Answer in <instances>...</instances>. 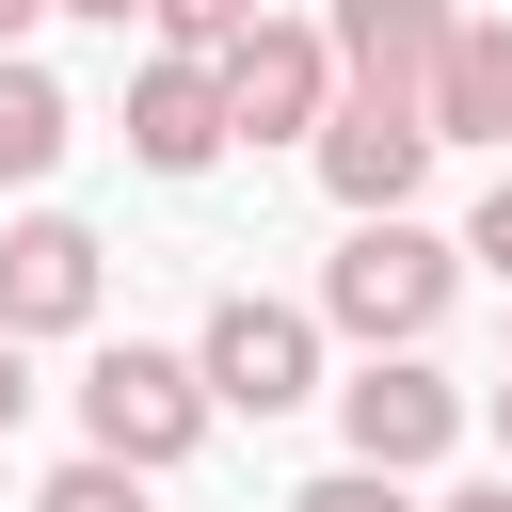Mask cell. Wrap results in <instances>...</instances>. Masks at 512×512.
Listing matches in <instances>:
<instances>
[{
  "label": "cell",
  "instance_id": "1",
  "mask_svg": "<svg viewBox=\"0 0 512 512\" xmlns=\"http://www.w3.org/2000/svg\"><path fill=\"white\" fill-rule=\"evenodd\" d=\"M448 288H464V240H432L416 208H352V240H336V272H320V320H336L352 352H416V336L448 320Z\"/></svg>",
  "mask_w": 512,
  "mask_h": 512
},
{
  "label": "cell",
  "instance_id": "2",
  "mask_svg": "<svg viewBox=\"0 0 512 512\" xmlns=\"http://www.w3.org/2000/svg\"><path fill=\"white\" fill-rule=\"evenodd\" d=\"M208 352H144V336H96V368H80V448H128L144 480L160 464H192L208 448Z\"/></svg>",
  "mask_w": 512,
  "mask_h": 512
},
{
  "label": "cell",
  "instance_id": "3",
  "mask_svg": "<svg viewBox=\"0 0 512 512\" xmlns=\"http://www.w3.org/2000/svg\"><path fill=\"white\" fill-rule=\"evenodd\" d=\"M432 144H448V128H432V96H416V80H336V112H320V144H304V160H320V192H336V208H416Z\"/></svg>",
  "mask_w": 512,
  "mask_h": 512
},
{
  "label": "cell",
  "instance_id": "4",
  "mask_svg": "<svg viewBox=\"0 0 512 512\" xmlns=\"http://www.w3.org/2000/svg\"><path fill=\"white\" fill-rule=\"evenodd\" d=\"M192 352H208V400H224V416H304V400H320V320L272 304V288H224Z\"/></svg>",
  "mask_w": 512,
  "mask_h": 512
},
{
  "label": "cell",
  "instance_id": "5",
  "mask_svg": "<svg viewBox=\"0 0 512 512\" xmlns=\"http://www.w3.org/2000/svg\"><path fill=\"white\" fill-rule=\"evenodd\" d=\"M336 32H304V16H256L240 48H224V112H240V144H320V112H336Z\"/></svg>",
  "mask_w": 512,
  "mask_h": 512
},
{
  "label": "cell",
  "instance_id": "6",
  "mask_svg": "<svg viewBox=\"0 0 512 512\" xmlns=\"http://www.w3.org/2000/svg\"><path fill=\"white\" fill-rule=\"evenodd\" d=\"M224 144H240V112H224V48H176V32H160V48L128 64V160H144V176H208Z\"/></svg>",
  "mask_w": 512,
  "mask_h": 512
},
{
  "label": "cell",
  "instance_id": "7",
  "mask_svg": "<svg viewBox=\"0 0 512 512\" xmlns=\"http://www.w3.org/2000/svg\"><path fill=\"white\" fill-rule=\"evenodd\" d=\"M336 432H352V464H400V480H416V464L464 448V384H448L432 352H368V368L336 384Z\"/></svg>",
  "mask_w": 512,
  "mask_h": 512
},
{
  "label": "cell",
  "instance_id": "8",
  "mask_svg": "<svg viewBox=\"0 0 512 512\" xmlns=\"http://www.w3.org/2000/svg\"><path fill=\"white\" fill-rule=\"evenodd\" d=\"M0 320L16 336H96V224H64V208L0 224Z\"/></svg>",
  "mask_w": 512,
  "mask_h": 512
},
{
  "label": "cell",
  "instance_id": "9",
  "mask_svg": "<svg viewBox=\"0 0 512 512\" xmlns=\"http://www.w3.org/2000/svg\"><path fill=\"white\" fill-rule=\"evenodd\" d=\"M432 128L448 144H512V16H464L432 48Z\"/></svg>",
  "mask_w": 512,
  "mask_h": 512
},
{
  "label": "cell",
  "instance_id": "10",
  "mask_svg": "<svg viewBox=\"0 0 512 512\" xmlns=\"http://www.w3.org/2000/svg\"><path fill=\"white\" fill-rule=\"evenodd\" d=\"M320 32H336L352 80H416V96H432V48L464 32V0H336Z\"/></svg>",
  "mask_w": 512,
  "mask_h": 512
},
{
  "label": "cell",
  "instance_id": "11",
  "mask_svg": "<svg viewBox=\"0 0 512 512\" xmlns=\"http://www.w3.org/2000/svg\"><path fill=\"white\" fill-rule=\"evenodd\" d=\"M64 128H80V112H64V80H48L32 48H0V192H32V176L64 160Z\"/></svg>",
  "mask_w": 512,
  "mask_h": 512
},
{
  "label": "cell",
  "instance_id": "12",
  "mask_svg": "<svg viewBox=\"0 0 512 512\" xmlns=\"http://www.w3.org/2000/svg\"><path fill=\"white\" fill-rule=\"evenodd\" d=\"M32 512H144V464L128 448H80L64 480H32Z\"/></svg>",
  "mask_w": 512,
  "mask_h": 512
},
{
  "label": "cell",
  "instance_id": "13",
  "mask_svg": "<svg viewBox=\"0 0 512 512\" xmlns=\"http://www.w3.org/2000/svg\"><path fill=\"white\" fill-rule=\"evenodd\" d=\"M288 512H416V496H400V464H336V480H304Z\"/></svg>",
  "mask_w": 512,
  "mask_h": 512
},
{
  "label": "cell",
  "instance_id": "14",
  "mask_svg": "<svg viewBox=\"0 0 512 512\" xmlns=\"http://www.w3.org/2000/svg\"><path fill=\"white\" fill-rule=\"evenodd\" d=\"M256 16H272V0H160V32H176V48H240Z\"/></svg>",
  "mask_w": 512,
  "mask_h": 512
},
{
  "label": "cell",
  "instance_id": "15",
  "mask_svg": "<svg viewBox=\"0 0 512 512\" xmlns=\"http://www.w3.org/2000/svg\"><path fill=\"white\" fill-rule=\"evenodd\" d=\"M16 416H32V336L0 320V432H16Z\"/></svg>",
  "mask_w": 512,
  "mask_h": 512
},
{
  "label": "cell",
  "instance_id": "16",
  "mask_svg": "<svg viewBox=\"0 0 512 512\" xmlns=\"http://www.w3.org/2000/svg\"><path fill=\"white\" fill-rule=\"evenodd\" d=\"M464 256H496V272H512V176L480 192V224H464Z\"/></svg>",
  "mask_w": 512,
  "mask_h": 512
},
{
  "label": "cell",
  "instance_id": "17",
  "mask_svg": "<svg viewBox=\"0 0 512 512\" xmlns=\"http://www.w3.org/2000/svg\"><path fill=\"white\" fill-rule=\"evenodd\" d=\"M432 512H512V480H464V496H432Z\"/></svg>",
  "mask_w": 512,
  "mask_h": 512
},
{
  "label": "cell",
  "instance_id": "18",
  "mask_svg": "<svg viewBox=\"0 0 512 512\" xmlns=\"http://www.w3.org/2000/svg\"><path fill=\"white\" fill-rule=\"evenodd\" d=\"M64 16H96V32H128V16H160V0H64Z\"/></svg>",
  "mask_w": 512,
  "mask_h": 512
},
{
  "label": "cell",
  "instance_id": "19",
  "mask_svg": "<svg viewBox=\"0 0 512 512\" xmlns=\"http://www.w3.org/2000/svg\"><path fill=\"white\" fill-rule=\"evenodd\" d=\"M32 16H64V0H0V48H16V32H32Z\"/></svg>",
  "mask_w": 512,
  "mask_h": 512
},
{
  "label": "cell",
  "instance_id": "20",
  "mask_svg": "<svg viewBox=\"0 0 512 512\" xmlns=\"http://www.w3.org/2000/svg\"><path fill=\"white\" fill-rule=\"evenodd\" d=\"M496 448H512V384H496Z\"/></svg>",
  "mask_w": 512,
  "mask_h": 512
}]
</instances>
